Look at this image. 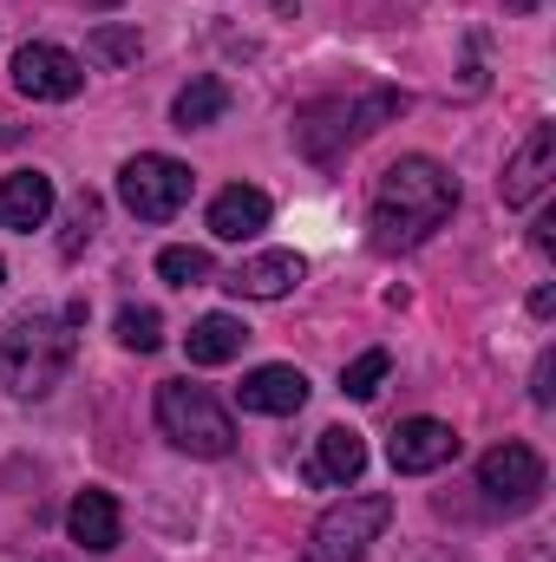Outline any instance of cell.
<instances>
[{
	"label": "cell",
	"instance_id": "obj_13",
	"mask_svg": "<svg viewBox=\"0 0 556 562\" xmlns=\"http://www.w3.org/2000/svg\"><path fill=\"white\" fill-rule=\"evenodd\" d=\"M308 406V373L301 367H256L243 380V413H263V419H288Z\"/></svg>",
	"mask_w": 556,
	"mask_h": 562
},
{
	"label": "cell",
	"instance_id": "obj_11",
	"mask_svg": "<svg viewBox=\"0 0 556 562\" xmlns=\"http://www.w3.org/2000/svg\"><path fill=\"white\" fill-rule=\"evenodd\" d=\"M263 229H269V196L256 183H230L210 196V236L216 243H249Z\"/></svg>",
	"mask_w": 556,
	"mask_h": 562
},
{
	"label": "cell",
	"instance_id": "obj_2",
	"mask_svg": "<svg viewBox=\"0 0 556 562\" xmlns=\"http://www.w3.org/2000/svg\"><path fill=\"white\" fill-rule=\"evenodd\" d=\"M400 112H407V92H393V86L334 92V99H314V105H301V112H294V144H301V157L327 164V157L354 150L360 138H374L380 125H393Z\"/></svg>",
	"mask_w": 556,
	"mask_h": 562
},
{
	"label": "cell",
	"instance_id": "obj_17",
	"mask_svg": "<svg viewBox=\"0 0 556 562\" xmlns=\"http://www.w3.org/2000/svg\"><path fill=\"white\" fill-rule=\"evenodd\" d=\"M243 340H249V327H243L236 314H203V321L190 327L184 353H190V367H223V360L243 353Z\"/></svg>",
	"mask_w": 556,
	"mask_h": 562
},
{
	"label": "cell",
	"instance_id": "obj_24",
	"mask_svg": "<svg viewBox=\"0 0 556 562\" xmlns=\"http://www.w3.org/2000/svg\"><path fill=\"white\" fill-rule=\"evenodd\" d=\"M551 373H556V360L544 353V360H537V386H531V400H537V406H551Z\"/></svg>",
	"mask_w": 556,
	"mask_h": 562
},
{
	"label": "cell",
	"instance_id": "obj_18",
	"mask_svg": "<svg viewBox=\"0 0 556 562\" xmlns=\"http://www.w3.org/2000/svg\"><path fill=\"white\" fill-rule=\"evenodd\" d=\"M230 112V86L223 79H190L184 92H177V105H170V119H177V132H203V125H216Z\"/></svg>",
	"mask_w": 556,
	"mask_h": 562
},
{
	"label": "cell",
	"instance_id": "obj_3",
	"mask_svg": "<svg viewBox=\"0 0 556 562\" xmlns=\"http://www.w3.org/2000/svg\"><path fill=\"white\" fill-rule=\"evenodd\" d=\"M73 367V321L53 314H13L0 327V386L13 400H46Z\"/></svg>",
	"mask_w": 556,
	"mask_h": 562
},
{
	"label": "cell",
	"instance_id": "obj_23",
	"mask_svg": "<svg viewBox=\"0 0 556 562\" xmlns=\"http://www.w3.org/2000/svg\"><path fill=\"white\" fill-rule=\"evenodd\" d=\"M92 229H99V203H92V196H79V203H73V236H66V256H79V243H92Z\"/></svg>",
	"mask_w": 556,
	"mask_h": 562
},
{
	"label": "cell",
	"instance_id": "obj_12",
	"mask_svg": "<svg viewBox=\"0 0 556 562\" xmlns=\"http://www.w3.org/2000/svg\"><path fill=\"white\" fill-rule=\"evenodd\" d=\"M119 530H125V517H119V497H112V491H79V497L66 504V537H73L79 550L105 557V550H119Z\"/></svg>",
	"mask_w": 556,
	"mask_h": 562
},
{
	"label": "cell",
	"instance_id": "obj_1",
	"mask_svg": "<svg viewBox=\"0 0 556 562\" xmlns=\"http://www.w3.org/2000/svg\"><path fill=\"white\" fill-rule=\"evenodd\" d=\"M458 210V177L438 157H400L380 170L374 183V210H367V243L380 256L419 249L432 229H445Z\"/></svg>",
	"mask_w": 556,
	"mask_h": 562
},
{
	"label": "cell",
	"instance_id": "obj_10",
	"mask_svg": "<svg viewBox=\"0 0 556 562\" xmlns=\"http://www.w3.org/2000/svg\"><path fill=\"white\" fill-rule=\"evenodd\" d=\"M387 458H393L400 477H425V471H438V464L458 458V431H452L445 419H407L400 431H393Z\"/></svg>",
	"mask_w": 556,
	"mask_h": 562
},
{
	"label": "cell",
	"instance_id": "obj_7",
	"mask_svg": "<svg viewBox=\"0 0 556 562\" xmlns=\"http://www.w3.org/2000/svg\"><path fill=\"white\" fill-rule=\"evenodd\" d=\"M478 491L498 504V510H531L544 497V458L531 445H491L478 458Z\"/></svg>",
	"mask_w": 556,
	"mask_h": 562
},
{
	"label": "cell",
	"instance_id": "obj_15",
	"mask_svg": "<svg viewBox=\"0 0 556 562\" xmlns=\"http://www.w3.org/2000/svg\"><path fill=\"white\" fill-rule=\"evenodd\" d=\"M360 471H367V438H360L354 425H327V431L314 438L308 477H314V484H354Z\"/></svg>",
	"mask_w": 556,
	"mask_h": 562
},
{
	"label": "cell",
	"instance_id": "obj_25",
	"mask_svg": "<svg viewBox=\"0 0 556 562\" xmlns=\"http://www.w3.org/2000/svg\"><path fill=\"white\" fill-rule=\"evenodd\" d=\"M551 307H556V294H551V288H537V294H531V314H537V321H551Z\"/></svg>",
	"mask_w": 556,
	"mask_h": 562
},
{
	"label": "cell",
	"instance_id": "obj_5",
	"mask_svg": "<svg viewBox=\"0 0 556 562\" xmlns=\"http://www.w3.org/2000/svg\"><path fill=\"white\" fill-rule=\"evenodd\" d=\"M393 524V497L387 491H347L334 510H321V524L308 530V562H360L380 530Z\"/></svg>",
	"mask_w": 556,
	"mask_h": 562
},
{
	"label": "cell",
	"instance_id": "obj_6",
	"mask_svg": "<svg viewBox=\"0 0 556 562\" xmlns=\"http://www.w3.org/2000/svg\"><path fill=\"white\" fill-rule=\"evenodd\" d=\"M190 190H197L190 164H177V157H164V150H138V157L119 170V203H125L138 223H170V216L190 203Z\"/></svg>",
	"mask_w": 556,
	"mask_h": 562
},
{
	"label": "cell",
	"instance_id": "obj_4",
	"mask_svg": "<svg viewBox=\"0 0 556 562\" xmlns=\"http://www.w3.org/2000/svg\"><path fill=\"white\" fill-rule=\"evenodd\" d=\"M157 431L190 451V458H230L236 451V419L190 380H164L157 386Z\"/></svg>",
	"mask_w": 556,
	"mask_h": 562
},
{
	"label": "cell",
	"instance_id": "obj_14",
	"mask_svg": "<svg viewBox=\"0 0 556 562\" xmlns=\"http://www.w3.org/2000/svg\"><path fill=\"white\" fill-rule=\"evenodd\" d=\"M53 177L46 170H13L0 177V229H40L53 216Z\"/></svg>",
	"mask_w": 556,
	"mask_h": 562
},
{
	"label": "cell",
	"instance_id": "obj_26",
	"mask_svg": "<svg viewBox=\"0 0 556 562\" xmlns=\"http://www.w3.org/2000/svg\"><path fill=\"white\" fill-rule=\"evenodd\" d=\"M504 7H511V13H537L544 0H504Z\"/></svg>",
	"mask_w": 556,
	"mask_h": 562
},
{
	"label": "cell",
	"instance_id": "obj_9",
	"mask_svg": "<svg viewBox=\"0 0 556 562\" xmlns=\"http://www.w3.org/2000/svg\"><path fill=\"white\" fill-rule=\"evenodd\" d=\"M551 177H556V125H531V138L518 144V157H511L504 177H498L504 210H531V203L551 190Z\"/></svg>",
	"mask_w": 556,
	"mask_h": 562
},
{
	"label": "cell",
	"instance_id": "obj_21",
	"mask_svg": "<svg viewBox=\"0 0 556 562\" xmlns=\"http://www.w3.org/2000/svg\"><path fill=\"white\" fill-rule=\"evenodd\" d=\"M119 347H132V353H157L164 347V314L157 307H119Z\"/></svg>",
	"mask_w": 556,
	"mask_h": 562
},
{
	"label": "cell",
	"instance_id": "obj_19",
	"mask_svg": "<svg viewBox=\"0 0 556 562\" xmlns=\"http://www.w3.org/2000/svg\"><path fill=\"white\" fill-rule=\"evenodd\" d=\"M387 373H393V353H387V347H367L360 360L341 367V393H347V400H374Z\"/></svg>",
	"mask_w": 556,
	"mask_h": 562
},
{
	"label": "cell",
	"instance_id": "obj_8",
	"mask_svg": "<svg viewBox=\"0 0 556 562\" xmlns=\"http://www.w3.org/2000/svg\"><path fill=\"white\" fill-rule=\"evenodd\" d=\"M13 86H20V99L59 105V99H79L86 66H79L66 46H53V40H26V46L13 53Z\"/></svg>",
	"mask_w": 556,
	"mask_h": 562
},
{
	"label": "cell",
	"instance_id": "obj_22",
	"mask_svg": "<svg viewBox=\"0 0 556 562\" xmlns=\"http://www.w3.org/2000/svg\"><path fill=\"white\" fill-rule=\"evenodd\" d=\"M92 59H105V66L138 59V26H92Z\"/></svg>",
	"mask_w": 556,
	"mask_h": 562
},
{
	"label": "cell",
	"instance_id": "obj_27",
	"mask_svg": "<svg viewBox=\"0 0 556 562\" xmlns=\"http://www.w3.org/2000/svg\"><path fill=\"white\" fill-rule=\"evenodd\" d=\"M0 281H7V262H0Z\"/></svg>",
	"mask_w": 556,
	"mask_h": 562
},
{
	"label": "cell",
	"instance_id": "obj_20",
	"mask_svg": "<svg viewBox=\"0 0 556 562\" xmlns=\"http://www.w3.org/2000/svg\"><path fill=\"white\" fill-rule=\"evenodd\" d=\"M157 276L170 281V288H197V281L216 276V262H210V249H190V243H170L164 256H157Z\"/></svg>",
	"mask_w": 556,
	"mask_h": 562
},
{
	"label": "cell",
	"instance_id": "obj_16",
	"mask_svg": "<svg viewBox=\"0 0 556 562\" xmlns=\"http://www.w3.org/2000/svg\"><path fill=\"white\" fill-rule=\"evenodd\" d=\"M301 276H308V262H301L294 249H269V256H249V262L230 276V288L249 294V301H281Z\"/></svg>",
	"mask_w": 556,
	"mask_h": 562
}]
</instances>
